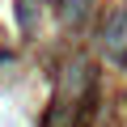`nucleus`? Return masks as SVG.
Masks as SVG:
<instances>
[{
    "mask_svg": "<svg viewBox=\"0 0 127 127\" xmlns=\"http://www.w3.org/2000/svg\"><path fill=\"white\" fill-rule=\"evenodd\" d=\"M89 85H93V68H89V59H85V55H72L68 64H64V72H59V106L81 110Z\"/></svg>",
    "mask_w": 127,
    "mask_h": 127,
    "instance_id": "obj_1",
    "label": "nucleus"
},
{
    "mask_svg": "<svg viewBox=\"0 0 127 127\" xmlns=\"http://www.w3.org/2000/svg\"><path fill=\"white\" fill-rule=\"evenodd\" d=\"M102 47L114 55V59H127V4H119L106 26H102Z\"/></svg>",
    "mask_w": 127,
    "mask_h": 127,
    "instance_id": "obj_2",
    "label": "nucleus"
},
{
    "mask_svg": "<svg viewBox=\"0 0 127 127\" xmlns=\"http://www.w3.org/2000/svg\"><path fill=\"white\" fill-rule=\"evenodd\" d=\"M76 114H81V110H72V106H55L42 127H76Z\"/></svg>",
    "mask_w": 127,
    "mask_h": 127,
    "instance_id": "obj_3",
    "label": "nucleus"
},
{
    "mask_svg": "<svg viewBox=\"0 0 127 127\" xmlns=\"http://www.w3.org/2000/svg\"><path fill=\"white\" fill-rule=\"evenodd\" d=\"M85 4H89V0H59V13H64V21H76V17L85 13Z\"/></svg>",
    "mask_w": 127,
    "mask_h": 127,
    "instance_id": "obj_4",
    "label": "nucleus"
}]
</instances>
